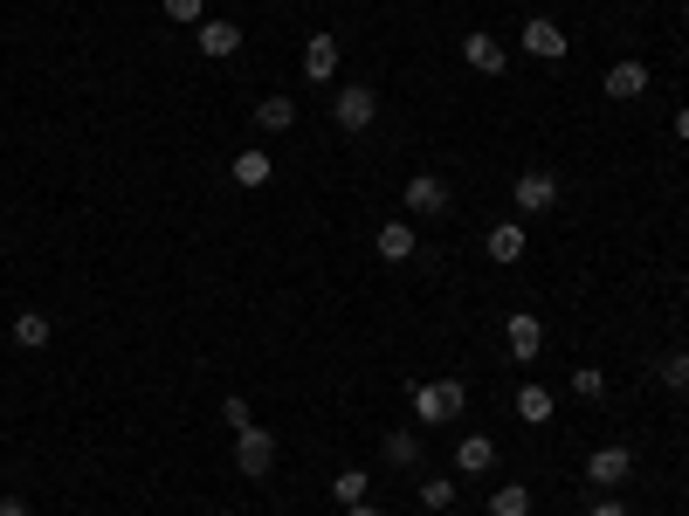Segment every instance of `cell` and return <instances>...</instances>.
I'll use <instances>...</instances> for the list:
<instances>
[{"instance_id":"6da1fadb","label":"cell","mask_w":689,"mask_h":516,"mask_svg":"<svg viewBox=\"0 0 689 516\" xmlns=\"http://www.w3.org/2000/svg\"><path fill=\"white\" fill-rule=\"evenodd\" d=\"M463 406H469V385L455 379V372H442V379L414 385V420H421V427H448Z\"/></svg>"},{"instance_id":"7a4b0ae2","label":"cell","mask_w":689,"mask_h":516,"mask_svg":"<svg viewBox=\"0 0 689 516\" xmlns=\"http://www.w3.org/2000/svg\"><path fill=\"white\" fill-rule=\"evenodd\" d=\"M373 117H379V90H366V83H345L338 97H331V124H338V132H366Z\"/></svg>"},{"instance_id":"3957f363","label":"cell","mask_w":689,"mask_h":516,"mask_svg":"<svg viewBox=\"0 0 689 516\" xmlns=\"http://www.w3.org/2000/svg\"><path fill=\"white\" fill-rule=\"evenodd\" d=\"M235 469H242L248 482H263V475L276 469V434H269V427H242V434H235Z\"/></svg>"},{"instance_id":"277c9868","label":"cell","mask_w":689,"mask_h":516,"mask_svg":"<svg viewBox=\"0 0 689 516\" xmlns=\"http://www.w3.org/2000/svg\"><path fill=\"white\" fill-rule=\"evenodd\" d=\"M400 206H414V214L435 221V214H448V206H455V193H448L442 172H414V179H407V193H400Z\"/></svg>"},{"instance_id":"5b68a950","label":"cell","mask_w":689,"mask_h":516,"mask_svg":"<svg viewBox=\"0 0 689 516\" xmlns=\"http://www.w3.org/2000/svg\"><path fill=\"white\" fill-rule=\"evenodd\" d=\"M627 475H634L627 448H593V455H586V482H593V489H621Z\"/></svg>"},{"instance_id":"8992f818","label":"cell","mask_w":689,"mask_h":516,"mask_svg":"<svg viewBox=\"0 0 689 516\" xmlns=\"http://www.w3.org/2000/svg\"><path fill=\"white\" fill-rule=\"evenodd\" d=\"M524 48L538 63H566V29H558V21H545V14H531L524 21Z\"/></svg>"},{"instance_id":"52a82bcc","label":"cell","mask_w":689,"mask_h":516,"mask_svg":"<svg viewBox=\"0 0 689 516\" xmlns=\"http://www.w3.org/2000/svg\"><path fill=\"white\" fill-rule=\"evenodd\" d=\"M510 200H518V214H552V206H558V179L552 172H524Z\"/></svg>"},{"instance_id":"ba28073f","label":"cell","mask_w":689,"mask_h":516,"mask_svg":"<svg viewBox=\"0 0 689 516\" xmlns=\"http://www.w3.org/2000/svg\"><path fill=\"white\" fill-rule=\"evenodd\" d=\"M503 345H510V358H518V366H531V358L545 351V324L518 310V317H510V330H503Z\"/></svg>"},{"instance_id":"9c48e42d","label":"cell","mask_w":689,"mask_h":516,"mask_svg":"<svg viewBox=\"0 0 689 516\" xmlns=\"http://www.w3.org/2000/svg\"><path fill=\"white\" fill-rule=\"evenodd\" d=\"M455 469L463 475H490L497 469V441L490 434H463V441H455Z\"/></svg>"},{"instance_id":"30bf717a","label":"cell","mask_w":689,"mask_h":516,"mask_svg":"<svg viewBox=\"0 0 689 516\" xmlns=\"http://www.w3.org/2000/svg\"><path fill=\"white\" fill-rule=\"evenodd\" d=\"M303 76H311V83H331V76H338V35L303 42Z\"/></svg>"},{"instance_id":"8fae6325","label":"cell","mask_w":689,"mask_h":516,"mask_svg":"<svg viewBox=\"0 0 689 516\" xmlns=\"http://www.w3.org/2000/svg\"><path fill=\"white\" fill-rule=\"evenodd\" d=\"M200 56H214V63L242 56V29L235 21H200Z\"/></svg>"},{"instance_id":"7c38bea8","label":"cell","mask_w":689,"mask_h":516,"mask_svg":"<svg viewBox=\"0 0 689 516\" xmlns=\"http://www.w3.org/2000/svg\"><path fill=\"white\" fill-rule=\"evenodd\" d=\"M607 97H614V103L648 97V63H614V69H607Z\"/></svg>"},{"instance_id":"4fadbf2b","label":"cell","mask_w":689,"mask_h":516,"mask_svg":"<svg viewBox=\"0 0 689 516\" xmlns=\"http://www.w3.org/2000/svg\"><path fill=\"white\" fill-rule=\"evenodd\" d=\"M373 248H379V262H414V248H421V242H414V227H407V221H387Z\"/></svg>"},{"instance_id":"5bb4252c","label":"cell","mask_w":689,"mask_h":516,"mask_svg":"<svg viewBox=\"0 0 689 516\" xmlns=\"http://www.w3.org/2000/svg\"><path fill=\"white\" fill-rule=\"evenodd\" d=\"M463 56H469V69H482V76H497V69L510 63V56H503V42H497V35H482V29L463 35Z\"/></svg>"},{"instance_id":"9a60e30c","label":"cell","mask_w":689,"mask_h":516,"mask_svg":"<svg viewBox=\"0 0 689 516\" xmlns=\"http://www.w3.org/2000/svg\"><path fill=\"white\" fill-rule=\"evenodd\" d=\"M48 338H56V324H48L42 310H21V317H14V345H21V351H42Z\"/></svg>"},{"instance_id":"2e32d148","label":"cell","mask_w":689,"mask_h":516,"mask_svg":"<svg viewBox=\"0 0 689 516\" xmlns=\"http://www.w3.org/2000/svg\"><path fill=\"white\" fill-rule=\"evenodd\" d=\"M524 248H531V242H524L518 221H497V227H490V255H497V262H524Z\"/></svg>"},{"instance_id":"e0dca14e","label":"cell","mask_w":689,"mask_h":516,"mask_svg":"<svg viewBox=\"0 0 689 516\" xmlns=\"http://www.w3.org/2000/svg\"><path fill=\"white\" fill-rule=\"evenodd\" d=\"M255 124H263V132H290L297 124V97H263L255 103Z\"/></svg>"},{"instance_id":"ac0fdd59","label":"cell","mask_w":689,"mask_h":516,"mask_svg":"<svg viewBox=\"0 0 689 516\" xmlns=\"http://www.w3.org/2000/svg\"><path fill=\"white\" fill-rule=\"evenodd\" d=\"M490 516H531V489L524 482H497L490 489Z\"/></svg>"},{"instance_id":"d6986e66","label":"cell","mask_w":689,"mask_h":516,"mask_svg":"<svg viewBox=\"0 0 689 516\" xmlns=\"http://www.w3.org/2000/svg\"><path fill=\"white\" fill-rule=\"evenodd\" d=\"M269 172H276V166H269V152H235V187L255 193V187H269Z\"/></svg>"},{"instance_id":"ffe728a7","label":"cell","mask_w":689,"mask_h":516,"mask_svg":"<svg viewBox=\"0 0 689 516\" xmlns=\"http://www.w3.org/2000/svg\"><path fill=\"white\" fill-rule=\"evenodd\" d=\"M366 489H373V475H366V469H345V475H331V503L352 509V503H366Z\"/></svg>"},{"instance_id":"44dd1931","label":"cell","mask_w":689,"mask_h":516,"mask_svg":"<svg viewBox=\"0 0 689 516\" xmlns=\"http://www.w3.org/2000/svg\"><path fill=\"white\" fill-rule=\"evenodd\" d=\"M379 448H387V461H393V469H421V434H400V427H393Z\"/></svg>"},{"instance_id":"7402d4cb","label":"cell","mask_w":689,"mask_h":516,"mask_svg":"<svg viewBox=\"0 0 689 516\" xmlns=\"http://www.w3.org/2000/svg\"><path fill=\"white\" fill-rule=\"evenodd\" d=\"M518 420L524 427H545L552 420V393H545V385H524V393H518Z\"/></svg>"},{"instance_id":"603a6c76","label":"cell","mask_w":689,"mask_h":516,"mask_svg":"<svg viewBox=\"0 0 689 516\" xmlns=\"http://www.w3.org/2000/svg\"><path fill=\"white\" fill-rule=\"evenodd\" d=\"M166 8V21H180V29H200L208 21V0H159Z\"/></svg>"},{"instance_id":"cb8c5ba5","label":"cell","mask_w":689,"mask_h":516,"mask_svg":"<svg viewBox=\"0 0 689 516\" xmlns=\"http://www.w3.org/2000/svg\"><path fill=\"white\" fill-rule=\"evenodd\" d=\"M655 379L669 385V393H689V358H682V351H676V358H662V366H655Z\"/></svg>"},{"instance_id":"d4e9b609","label":"cell","mask_w":689,"mask_h":516,"mask_svg":"<svg viewBox=\"0 0 689 516\" xmlns=\"http://www.w3.org/2000/svg\"><path fill=\"white\" fill-rule=\"evenodd\" d=\"M573 393H579V400H600V393H607V372H600V366H579V372H573Z\"/></svg>"},{"instance_id":"484cf974","label":"cell","mask_w":689,"mask_h":516,"mask_svg":"<svg viewBox=\"0 0 689 516\" xmlns=\"http://www.w3.org/2000/svg\"><path fill=\"white\" fill-rule=\"evenodd\" d=\"M421 503H427V509H455V482H442V475L421 482Z\"/></svg>"},{"instance_id":"4316f807","label":"cell","mask_w":689,"mask_h":516,"mask_svg":"<svg viewBox=\"0 0 689 516\" xmlns=\"http://www.w3.org/2000/svg\"><path fill=\"white\" fill-rule=\"evenodd\" d=\"M221 420H227V427H235V434H242V427H248V400H242V393H227V406H221Z\"/></svg>"},{"instance_id":"83f0119b","label":"cell","mask_w":689,"mask_h":516,"mask_svg":"<svg viewBox=\"0 0 689 516\" xmlns=\"http://www.w3.org/2000/svg\"><path fill=\"white\" fill-rule=\"evenodd\" d=\"M586 516H627V503H621V496H600V503L586 509Z\"/></svg>"},{"instance_id":"f1b7e54d","label":"cell","mask_w":689,"mask_h":516,"mask_svg":"<svg viewBox=\"0 0 689 516\" xmlns=\"http://www.w3.org/2000/svg\"><path fill=\"white\" fill-rule=\"evenodd\" d=\"M0 516H29V503H21V496H0Z\"/></svg>"},{"instance_id":"f546056e","label":"cell","mask_w":689,"mask_h":516,"mask_svg":"<svg viewBox=\"0 0 689 516\" xmlns=\"http://www.w3.org/2000/svg\"><path fill=\"white\" fill-rule=\"evenodd\" d=\"M345 516H387V509H373V503H352V509H345Z\"/></svg>"},{"instance_id":"4dcf8cb0","label":"cell","mask_w":689,"mask_h":516,"mask_svg":"<svg viewBox=\"0 0 689 516\" xmlns=\"http://www.w3.org/2000/svg\"><path fill=\"white\" fill-rule=\"evenodd\" d=\"M676 138H682V145H689V111H676Z\"/></svg>"},{"instance_id":"1f68e13d","label":"cell","mask_w":689,"mask_h":516,"mask_svg":"<svg viewBox=\"0 0 689 516\" xmlns=\"http://www.w3.org/2000/svg\"><path fill=\"white\" fill-rule=\"evenodd\" d=\"M682 21H689V8H682Z\"/></svg>"},{"instance_id":"d6a6232c","label":"cell","mask_w":689,"mask_h":516,"mask_svg":"<svg viewBox=\"0 0 689 516\" xmlns=\"http://www.w3.org/2000/svg\"><path fill=\"white\" fill-rule=\"evenodd\" d=\"M682 400H689V393H682Z\"/></svg>"}]
</instances>
